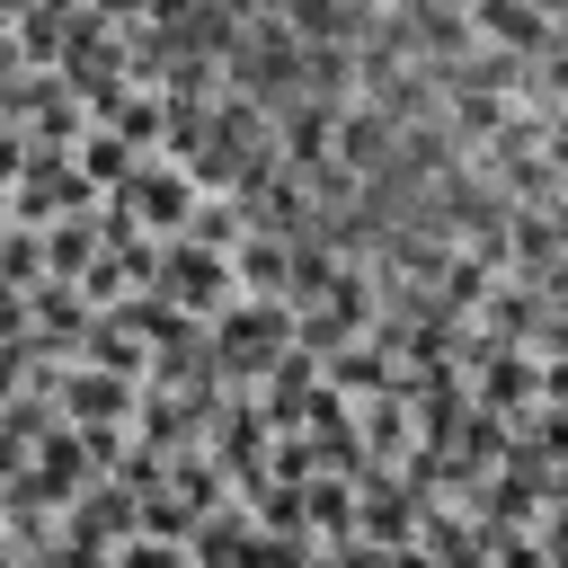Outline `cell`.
<instances>
[{"instance_id":"1","label":"cell","mask_w":568,"mask_h":568,"mask_svg":"<svg viewBox=\"0 0 568 568\" xmlns=\"http://www.w3.org/2000/svg\"><path fill=\"white\" fill-rule=\"evenodd\" d=\"M115 568H186V559H178V541H160V532H151V541H124V550H115Z\"/></svg>"}]
</instances>
